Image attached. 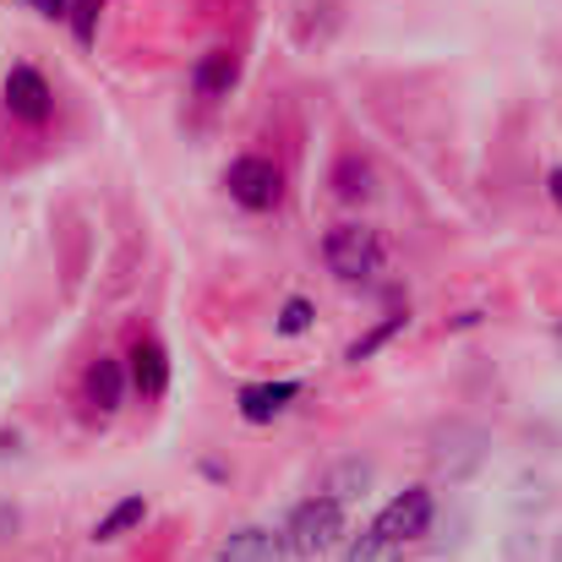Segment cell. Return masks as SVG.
Segmentation results:
<instances>
[{"instance_id": "1", "label": "cell", "mask_w": 562, "mask_h": 562, "mask_svg": "<svg viewBox=\"0 0 562 562\" xmlns=\"http://www.w3.org/2000/svg\"><path fill=\"white\" fill-rule=\"evenodd\" d=\"M345 541V503H334V497H306V503H295V514H290V525H284V547L295 552L301 562L323 558V552H334Z\"/></svg>"}, {"instance_id": "2", "label": "cell", "mask_w": 562, "mask_h": 562, "mask_svg": "<svg viewBox=\"0 0 562 562\" xmlns=\"http://www.w3.org/2000/svg\"><path fill=\"white\" fill-rule=\"evenodd\" d=\"M323 262H328L334 279L367 284V279H376V268H382V235L367 229V224H334L328 240H323Z\"/></svg>"}, {"instance_id": "3", "label": "cell", "mask_w": 562, "mask_h": 562, "mask_svg": "<svg viewBox=\"0 0 562 562\" xmlns=\"http://www.w3.org/2000/svg\"><path fill=\"white\" fill-rule=\"evenodd\" d=\"M224 187H229V196H235L240 207L268 213V207H279V196H284V170H279L273 159H262V154H240V159L229 165Z\"/></svg>"}, {"instance_id": "4", "label": "cell", "mask_w": 562, "mask_h": 562, "mask_svg": "<svg viewBox=\"0 0 562 562\" xmlns=\"http://www.w3.org/2000/svg\"><path fill=\"white\" fill-rule=\"evenodd\" d=\"M431 519H437V503H431V492L426 486H409V492H398L382 514H376V536L382 541H393V547H404V541H420L426 530H431Z\"/></svg>"}, {"instance_id": "5", "label": "cell", "mask_w": 562, "mask_h": 562, "mask_svg": "<svg viewBox=\"0 0 562 562\" xmlns=\"http://www.w3.org/2000/svg\"><path fill=\"white\" fill-rule=\"evenodd\" d=\"M5 115L22 121V126H44L55 115V88L38 66H11L5 77Z\"/></svg>"}, {"instance_id": "6", "label": "cell", "mask_w": 562, "mask_h": 562, "mask_svg": "<svg viewBox=\"0 0 562 562\" xmlns=\"http://www.w3.org/2000/svg\"><path fill=\"white\" fill-rule=\"evenodd\" d=\"M295 398H301V382H290V376H279V382H246V387L235 393V409H240L246 426H268V420H279Z\"/></svg>"}, {"instance_id": "7", "label": "cell", "mask_w": 562, "mask_h": 562, "mask_svg": "<svg viewBox=\"0 0 562 562\" xmlns=\"http://www.w3.org/2000/svg\"><path fill=\"white\" fill-rule=\"evenodd\" d=\"M235 82H240V60H235V49L213 44V49L196 55V66H191V93H196V99H229Z\"/></svg>"}, {"instance_id": "8", "label": "cell", "mask_w": 562, "mask_h": 562, "mask_svg": "<svg viewBox=\"0 0 562 562\" xmlns=\"http://www.w3.org/2000/svg\"><path fill=\"white\" fill-rule=\"evenodd\" d=\"M126 361H132L126 376H132V387H137L143 398H165V387H170V356H165L159 339H137Z\"/></svg>"}, {"instance_id": "9", "label": "cell", "mask_w": 562, "mask_h": 562, "mask_svg": "<svg viewBox=\"0 0 562 562\" xmlns=\"http://www.w3.org/2000/svg\"><path fill=\"white\" fill-rule=\"evenodd\" d=\"M126 367L115 361V356H99L93 367H88V376H82V393H88V404L93 409H104V415H115L121 409V398H126Z\"/></svg>"}, {"instance_id": "10", "label": "cell", "mask_w": 562, "mask_h": 562, "mask_svg": "<svg viewBox=\"0 0 562 562\" xmlns=\"http://www.w3.org/2000/svg\"><path fill=\"white\" fill-rule=\"evenodd\" d=\"M279 536L273 530H262V525H240V530H229V541L218 547V562H279Z\"/></svg>"}, {"instance_id": "11", "label": "cell", "mask_w": 562, "mask_h": 562, "mask_svg": "<svg viewBox=\"0 0 562 562\" xmlns=\"http://www.w3.org/2000/svg\"><path fill=\"white\" fill-rule=\"evenodd\" d=\"M376 481V464L372 459H339L334 470H328V481H323V497H334V503H356V497H367Z\"/></svg>"}, {"instance_id": "12", "label": "cell", "mask_w": 562, "mask_h": 562, "mask_svg": "<svg viewBox=\"0 0 562 562\" xmlns=\"http://www.w3.org/2000/svg\"><path fill=\"white\" fill-rule=\"evenodd\" d=\"M143 519H148V497H121V503H115V508H110V514L93 525V541H99V547H110V541L132 536Z\"/></svg>"}, {"instance_id": "13", "label": "cell", "mask_w": 562, "mask_h": 562, "mask_svg": "<svg viewBox=\"0 0 562 562\" xmlns=\"http://www.w3.org/2000/svg\"><path fill=\"white\" fill-rule=\"evenodd\" d=\"M334 191H339L345 202H367V196H372V165H367L361 154H345V159L334 165Z\"/></svg>"}, {"instance_id": "14", "label": "cell", "mask_w": 562, "mask_h": 562, "mask_svg": "<svg viewBox=\"0 0 562 562\" xmlns=\"http://www.w3.org/2000/svg\"><path fill=\"white\" fill-rule=\"evenodd\" d=\"M404 323H409V317H398V312H393L387 323H376L372 334H361V339H356V345L345 350V361H350V367H361V361H372V356H376V350H382V345H387V339H393V334H404Z\"/></svg>"}, {"instance_id": "15", "label": "cell", "mask_w": 562, "mask_h": 562, "mask_svg": "<svg viewBox=\"0 0 562 562\" xmlns=\"http://www.w3.org/2000/svg\"><path fill=\"white\" fill-rule=\"evenodd\" d=\"M99 16H104V0H71V38L82 44V49H93V38H99Z\"/></svg>"}, {"instance_id": "16", "label": "cell", "mask_w": 562, "mask_h": 562, "mask_svg": "<svg viewBox=\"0 0 562 562\" xmlns=\"http://www.w3.org/2000/svg\"><path fill=\"white\" fill-rule=\"evenodd\" d=\"M312 317H317V306H312L306 295H290V301L279 306V323H273V328H279L284 339H295V334H306V328H312Z\"/></svg>"}, {"instance_id": "17", "label": "cell", "mask_w": 562, "mask_h": 562, "mask_svg": "<svg viewBox=\"0 0 562 562\" xmlns=\"http://www.w3.org/2000/svg\"><path fill=\"white\" fill-rule=\"evenodd\" d=\"M345 562H398V547H393V541H382L376 530H361V536L350 541V558Z\"/></svg>"}, {"instance_id": "18", "label": "cell", "mask_w": 562, "mask_h": 562, "mask_svg": "<svg viewBox=\"0 0 562 562\" xmlns=\"http://www.w3.org/2000/svg\"><path fill=\"white\" fill-rule=\"evenodd\" d=\"M38 16H71V0H33Z\"/></svg>"}, {"instance_id": "19", "label": "cell", "mask_w": 562, "mask_h": 562, "mask_svg": "<svg viewBox=\"0 0 562 562\" xmlns=\"http://www.w3.org/2000/svg\"><path fill=\"white\" fill-rule=\"evenodd\" d=\"M547 191H552V202H558V207H562V165H558V170H552V176H547Z\"/></svg>"}, {"instance_id": "20", "label": "cell", "mask_w": 562, "mask_h": 562, "mask_svg": "<svg viewBox=\"0 0 562 562\" xmlns=\"http://www.w3.org/2000/svg\"><path fill=\"white\" fill-rule=\"evenodd\" d=\"M552 562H562V536H558V541H552Z\"/></svg>"}]
</instances>
